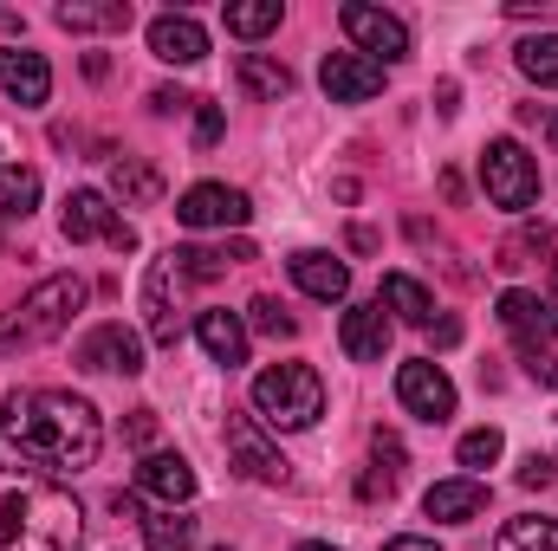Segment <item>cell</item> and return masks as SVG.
<instances>
[{
	"label": "cell",
	"mask_w": 558,
	"mask_h": 551,
	"mask_svg": "<svg viewBox=\"0 0 558 551\" xmlns=\"http://www.w3.org/2000/svg\"><path fill=\"white\" fill-rule=\"evenodd\" d=\"M52 20H59L65 33H124V26H131V7H124V0H111V7H92V0H59V7H52Z\"/></svg>",
	"instance_id": "obj_24"
},
{
	"label": "cell",
	"mask_w": 558,
	"mask_h": 551,
	"mask_svg": "<svg viewBox=\"0 0 558 551\" xmlns=\"http://www.w3.org/2000/svg\"><path fill=\"white\" fill-rule=\"evenodd\" d=\"M59 234H65L72 247H85V241H111L118 254L137 247V228L111 208L105 188H72V195H65V215H59Z\"/></svg>",
	"instance_id": "obj_6"
},
{
	"label": "cell",
	"mask_w": 558,
	"mask_h": 551,
	"mask_svg": "<svg viewBox=\"0 0 558 551\" xmlns=\"http://www.w3.org/2000/svg\"><path fill=\"white\" fill-rule=\"evenodd\" d=\"M338 20H344V33H351V52H364V59H377V65L410 59V26H403L397 13H384V7H371V0H351Z\"/></svg>",
	"instance_id": "obj_8"
},
{
	"label": "cell",
	"mask_w": 558,
	"mask_h": 551,
	"mask_svg": "<svg viewBox=\"0 0 558 551\" xmlns=\"http://www.w3.org/2000/svg\"><path fill=\"white\" fill-rule=\"evenodd\" d=\"M143 546H149V551H189V546H195V519H189L182 506L143 513Z\"/></svg>",
	"instance_id": "obj_26"
},
{
	"label": "cell",
	"mask_w": 558,
	"mask_h": 551,
	"mask_svg": "<svg viewBox=\"0 0 558 551\" xmlns=\"http://www.w3.org/2000/svg\"><path fill=\"white\" fill-rule=\"evenodd\" d=\"M292 285L305 292V298H344L351 292V267L338 260V254H325V247H305V254H292Z\"/></svg>",
	"instance_id": "obj_20"
},
{
	"label": "cell",
	"mask_w": 558,
	"mask_h": 551,
	"mask_svg": "<svg viewBox=\"0 0 558 551\" xmlns=\"http://www.w3.org/2000/svg\"><path fill=\"white\" fill-rule=\"evenodd\" d=\"M397 403L416 415V421H448L454 415V377L435 357H416V364L397 370Z\"/></svg>",
	"instance_id": "obj_11"
},
{
	"label": "cell",
	"mask_w": 558,
	"mask_h": 551,
	"mask_svg": "<svg viewBox=\"0 0 558 551\" xmlns=\"http://www.w3.org/2000/svg\"><path fill=\"white\" fill-rule=\"evenodd\" d=\"M553 480H558V461H553V454H526L520 487H553Z\"/></svg>",
	"instance_id": "obj_35"
},
{
	"label": "cell",
	"mask_w": 558,
	"mask_h": 551,
	"mask_svg": "<svg viewBox=\"0 0 558 551\" xmlns=\"http://www.w3.org/2000/svg\"><path fill=\"white\" fill-rule=\"evenodd\" d=\"M215 137H221V111H215V105H202V111H195V143L208 149Z\"/></svg>",
	"instance_id": "obj_37"
},
{
	"label": "cell",
	"mask_w": 558,
	"mask_h": 551,
	"mask_svg": "<svg viewBox=\"0 0 558 551\" xmlns=\"http://www.w3.org/2000/svg\"><path fill=\"white\" fill-rule=\"evenodd\" d=\"M377 305L384 311H397L403 325H435V298H428V285L422 279H410V273H384V285H377Z\"/></svg>",
	"instance_id": "obj_22"
},
{
	"label": "cell",
	"mask_w": 558,
	"mask_h": 551,
	"mask_svg": "<svg viewBox=\"0 0 558 551\" xmlns=\"http://www.w3.org/2000/svg\"><path fill=\"white\" fill-rule=\"evenodd\" d=\"M254 415L279 428V434H299V428H312L318 415H325V383H318V370L312 364H274V370H260L254 377Z\"/></svg>",
	"instance_id": "obj_4"
},
{
	"label": "cell",
	"mask_w": 558,
	"mask_h": 551,
	"mask_svg": "<svg viewBox=\"0 0 558 551\" xmlns=\"http://www.w3.org/2000/svg\"><path fill=\"white\" fill-rule=\"evenodd\" d=\"M111 182H118V195H124L131 208H149V201L162 195V175H156L149 162H137V156H118V162H111Z\"/></svg>",
	"instance_id": "obj_29"
},
{
	"label": "cell",
	"mask_w": 558,
	"mask_h": 551,
	"mask_svg": "<svg viewBox=\"0 0 558 551\" xmlns=\"http://www.w3.org/2000/svg\"><path fill=\"white\" fill-rule=\"evenodd\" d=\"M0 434L20 448V461L46 474H85L105 448V421L72 390H13L0 403Z\"/></svg>",
	"instance_id": "obj_1"
},
{
	"label": "cell",
	"mask_w": 558,
	"mask_h": 551,
	"mask_svg": "<svg viewBox=\"0 0 558 551\" xmlns=\"http://www.w3.org/2000/svg\"><path fill=\"white\" fill-rule=\"evenodd\" d=\"M384 551H441L435 539H416V532H403V539H390Z\"/></svg>",
	"instance_id": "obj_40"
},
{
	"label": "cell",
	"mask_w": 558,
	"mask_h": 551,
	"mask_svg": "<svg viewBox=\"0 0 558 551\" xmlns=\"http://www.w3.org/2000/svg\"><path fill=\"white\" fill-rule=\"evenodd\" d=\"M228 461H234L247 480H260V487H286V480H292L286 454L260 434V415H228Z\"/></svg>",
	"instance_id": "obj_10"
},
{
	"label": "cell",
	"mask_w": 558,
	"mask_h": 551,
	"mask_svg": "<svg viewBox=\"0 0 558 551\" xmlns=\"http://www.w3.org/2000/svg\"><path fill=\"white\" fill-rule=\"evenodd\" d=\"M500 454H507V434H500V428H468L461 448H454V461H461L474 480H481V467H494Z\"/></svg>",
	"instance_id": "obj_31"
},
{
	"label": "cell",
	"mask_w": 558,
	"mask_h": 551,
	"mask_svg": "<svg viewBox=\"0 0 558 551\" xmlns=\"http://www.w3.org/2000/svg\"><path fill=\"white\" fill-rule=\"evenodd\" d=\"M428 338L448 351V344H461V325H454V318H435V325H428Z\"/></svg>",
	"instance_id": "obj_39"
},
{
	"label": "cell",
	"mask_w": 558,
	"mask_h": 551,
	"mask_svg": "<svg viewBox=\"0 0 558 551\" xmlns=\"http://www.w3.org/2000/svg\"><path fill=\"white\" fill-rule=\"evenodd\" d=\"M520 254L553 260V254H558V228H546V221H539V228H520V241H507V247H500V267H520Z\"/></svg>",
	"instance_id": "obj_32"
},
{
	"label": "cell",
	"mask_w": 558,
	"mask_h": 551,
	"mask_svg": "<svg viewBox=\"0 0 558 551\" xmlns=\"http://www.w3.org/2000/svg\"><path fill=\"white\" fill-rule=\"evenodd\" d=\"M481 182H487V201L507 208V215H526L539 201V162L513 137H494L481 149Z\"/></svg>",
	"instance_id": "obj_5"
},
{
	"label": "cell",
	"mask_w": 558,
	"mask_h": 551,
	"mask_svg": "<svg viewBox=\"0 0 558 551\" xmlns=\"http://www.w3.org/2000/svg\"><path fill=\"white\" fill-rule=\"evenodd\" d=\"M78 370L92 377H137L143 370V338L131 325H92L78 338Z\"/></svg>",
	"instance_id": "obj_12"
},
{
	"label": "cell",
	"mask_w": 558,
	"mask_h": 551,
	"mask_svg": "<svg viewBox=\"0 0 558 551\" xmlns=\"http://www.w3.org/2000/svg\"><path fill=\"white\" fill-rule=\"evenodd\" d=\"M39 208V169L0 162V221H26Z\"/></svg>",
	"instance_id": "obj_25"
},
{
	"label": "cell",
	"mask_w": 558,
	"mask_h": 551,
	"mask_svg": "<svg viewBox=\"0 0 558 551\" xmlns=\"http://www.w3.org/2000/svg\"><path fill=\"white\" fill-rule=\"evenodd\" d=\"M546 137H553V143H558V111H553V124H546Z\"/></svg>",
	"instance_id": "obj_43"
},
{
	"label": "cell",
	"mask_w": 558,
	"mask_h": 551,
	"mask_svg": "<svg viewBox=\"0 0 558 551\" xmlns=\"http://www.w3.org/2000/svg\"><path fill=\"white\" fill-rule=\"evenodd\" d=\"M513 59H520V72H526L533 85L558 91V33H533V39H520Z\"/></svg>",
	"instance_id": "obj_28"
},
{
	"label": "cell",
	"mask_w": 558,
	"mask_h": 551,
	"mask_svg": "<svg viewBox=\"0 0 558 551\" xmlns=\"http://www.w3.org/2000/svg\"><path fill=\"white\" fill-rule=\"evenodd\" d=\"M520 364H526V377H533V383H546V390H558V338H539V344H520Z\"/></svg>",
	"instance_id": "obj_33"
},
{
	"label": "cell",
	"mask_w": 558,
	"mask_h": 551,
	"mask_svg": "<svg viewBox=\"0 0 558 551\" xmlns=\"http://www.w3.org/2000/svg\"><path fill=\"white\" fill-rule=\"evenodd\" d=\"M279 13H286L279 0H228L221 20H228L234 39H267V33H279Z\"/></svg>",
	"instance_id": "obj_27"
},
{
	"label": "cell",
	"mask_w": 558,
	"mask_h": 551,
	"mask_svg": "<svg viewBox=\"0 0 558 551\" xmlns=\"http://www.w3.org/2000/svg\"><path fill=\"white\" fill-rule=\"evenodd\" d=\"M0 91L33 111V105L52 98V65L39 52H26V46H0Z\"/></svg>",
	"instance_id": "obj_17"
},
{
	"label": "cell",
	"mask_w": 558,
	"mask_h": 551,
	"mask_svg": "<svg viewBox=\"0 0 558 551\" xmlns=\"http://www.w3.org/2000/svg\"><path fill=\"white\" fill-rule=\"evenodd\" d=\"M247 311H254V331H267V338H292V331H299V318H292L279 298H254Z\"/></svg>",
	"instance_id": "obj_34"
},
{
	"label": "cell",
	"mask_w": 558,
	"mask_h": 551,
	"mask_svg": "<svg viewBox=\"0 0 558 551\" xmlns=\"http://www.w3.org/2000/svg\"><path fill=\"white\" fill-rule=\"evenodd\" d=\"M318 85H325V98H331V105H371V98L384 91V65H377V59H364V52H325Z\"/></svg>",
	"instance_id": "obj_13"
},
{
	"label": "cell",
	"mask_w": 558,
	"mask_h": 551,
	"mask_svg": "<svg viewBox=\"0 0 558 551\" xmlns=\"http://www.w3.org/2000/svg\"><path fill=\"white\" fill-rule=\"evenodd\" d=\"M500 325L520 338V344H539V338H558V318H553V305L539 298V292H500Z\"/></svg>",
	"instance_id": "obj_21"
},
{
	"label": "cell",
	"mask_w": 558,
	"mask_h": 551,
	"mask_svg": "<svg viewBox=\"0 0 558 551\" xmlns=\"http://www.w3.org/2000/svg\"><path fill=\"white\" fill-rule=\"evenodd\" d=\"M195 338H202V351H208L221 370L247 364V325H241V311H221V305L195 311Z\"/></svg>",
	"instance_id": "obj_19"
},
{
	"label": "cell",
	"mask_w": 558,
	"mask_h": 551,
	"mask_svg": "<svg viewBox=\"0 0 558 551\" xmlns=\"http://www.w3.org/2000/svg\"><path fill=\"white\" fill-rule=\"evenodd\" d=\"M299 551H338V546H325V539H305V546H299Z\"/></svg>",
	"instance_id": "obj_41"
},
{
	"label": "cell",
	"mask_w": 558,
	"mask_h": 551,
	"mask_svg": "<svg viewBox=\"0 0 558 551\" xmlns=\"http://www.w3.org/2000/svg\"><path fill=\"white\" fill-rule=\"evenodd\" d=\"M85 513L52 474L0 467V551H78Z\"/></svg>",
	"instance_id": "obj_2"
},
{
	"label": "cell",
	"mask_w": 558,
	"mask_h": 551,
	"mask_svg": "<svg viewBox=\"0 0 558 551\" xmlns=\"http://www.w3.org/2000/svg\"><path fill=\"white\" fill-rule=\"evenodd\" d=\"M175 221L195 228V234H208V228H247V221H254V201H247L241 188H228V182H195V188L175 201Z\"/></svg>",
	"instance_id": "obj_9"
},
{
	"label": "cell",
	"mask_w": 558,
	"mask_h": 551,
	"mask_svg": "<svg viewBox=\"0 0 558 551\" xmlns=\"http://www.w3.org/2000/svg\"><path fill=\"white\" fill-rule=\"evenodd\" d=\"M149 52L162 65H202L208 59V26L195 13H156L149 20Z\"/></svg>",
	"instance_id": "obj_14"
},
{
	"label": "cell",
	"mask_w": 558,
	"mask_h": 551,
	"mask_svg": "<svg viewBox=\"0 0 558 551\" xmlns=\"http://www.w3.org/2000/svg\"><path fill=\"white\" fill-rule=\"evenodd\" d=\"M494 551H558V519H533V513L526 519H507Z\"/></svg>",
	"instance_id": "obj_30"
},
{
	"label": "cell",
	"mask_w": 558,
	"mask_h": 551,
	"mask_svg": "<svg viewBox=\"0 0 558 551\" xmlns=\"http://www.w3.org/2000/svg\"><path fill=\"white\" fill-rule=\"evenodd\" d=\"M137 487L162 506H189L195 500V467L182 454H143L137 461Z\"/></svg>",
	"instance_id": "obj_18"
},
{
	"label": "cell",
	"mask_w": 558,
	"mask_h": 551,
	"mask_svg": "<svg viewBox=\"0 0 558 551\" xmlns=\"http://www.w3.org/2000/svg\"><path fill=\"white\" fill-rule=\"evenodd\" d=\"M182 285H195V279L182 273L175 247L149 260V273H143V325H149V344H175V338H182V318H175Z\"/></svg>",
	"instance_id": "obj_7"
},
{
	"label": "cell",
	"mask_w": 558,
	"mask_h": 551,
	"mask_svg": "<svg viewBox=\"0 0 558 551\" xmlns=\"http://www.w3.org/2000/svg\"><path fill=\"white\" fill-rule=\"evenodd\" d=\"M195 98H182L175 85H162V91H149V111H162V118H175V111H189Z\"/></svg>",
	"instance_id": "obj_36"
},
{
	"label": "cell",
	"mask_w": 558,
	"mask_h": 551,
	"mask_svg": "<svg viewBox=\"0 0 558 551\" xmlns=\"http://www.w3.org/2000/svg\"><path fill=\"white\" fill-rule=\"evenodd\" d=\"M124 434H131V441H137V448H143V441L156 434V415H149V409H137V415H131V421H124Z\"/></svg>",
	"instance_id": "obj_38"
},
{
	"label": "cell",
	"mask_w": 558,
	"mask_h": 551,
	"mask_svg": "<svg viewBox=\"0 0 558 551\" xmlns=\"http://www.w3.org/2000/svg\"><path fill=\"white\" fill-rule=\"evenodd\" d=\"M221 551H228V546H221Z\"/></svg>",
	"instance_id": "obj_44"
},
{
	"label": "cell",
	"mask_w": 558,
	"mask_h": 551,
	"mask_svg": "<svg viewBox=\"0 0 558 551\" xmlns=\"http://www.w3.org/2000/svg\"><path fill=\"white\" fill-rule=\"evenodd\" d=\"M422 513H428V519H441V526H468V519H481V513H487V480H474V474L435 480V487L422 493Z\"/></svg>",
	"instance_id": "obj_16"
},
{
	"label": "cell",
	"mask_w": 558,
	"mask_h": 551,
	"mask_svg": "<svg viewBox=\"0 0 558 551\" xmlns=\"http://www.w3.org/2000/svg\"><path fill=\"white\" fill-rule=\"evenodd\" d=\"M546 305H553V318H558V273H553V298H546Z\"/></svg>",
	"instance_id": "obj_42"
},
{
	"label": "cell",
	"mask_w": 558,
	"mask_h": 551,
	"mask_svg": "<svg viewBox=\"0 0 558 551\" xmlns=\"http://www.w3.org/2000/svg\"><path fill=\"white\" fill-rule=\"evenodd\" d=\"M234 78H241V91H247L254 105H279V98L292 91V72H286L279 59H267V52H241V59H234Z\"/></svg>",
	"instance_id": "obj_23"
},
{
	"label": "cell",
	"mask_w": 558,
	"mask_h": 551,
	"mask_svg": "<svg viewBox=\"0 0 558 551\" xmlns=\"http://www.w3.org/2000/svg\"><path fill=\"white\" fill-rule=\"evenodd\" d=\"M85 311V279L78 273H52L39 279L7 318H0V351H33V344H52L72 331V318Z\"/></svg>",
	"instance_id": "obj_3"
},
{
	"label": "cell",
	"mask_w": 558,
	"mask_h": 551,
	"mask_svg": "<svg viewBox=\"0 0 558 551\" xmlns=\"http://www.w3.org/2000/svg\"><path fill=\"white\" fill-rule=\"evenodd\" d=\"M338 344L351 364H384L390 357V311L384 305H351L338 318Z\"/></svg>",
	"instance_id": "obj_15"
}]
</instances>
